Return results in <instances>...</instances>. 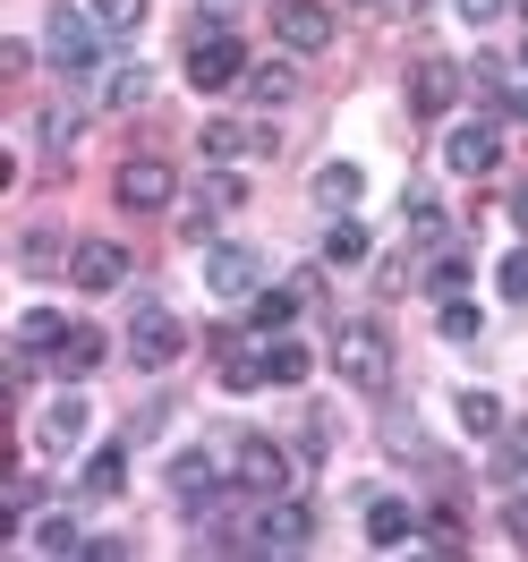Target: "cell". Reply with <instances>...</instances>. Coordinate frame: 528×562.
Masks as SVG:
<instances>
[{"label":"cell","instance_id":"26","mask_svg":"<svg viewBox=\"0 0 528 562\" xmlns=\"http://www.w3.org/2000/svg\"><path fill=\"white\" fill-rule=\"evenodd\" d=\"M103 103H111V111H145V103H154V69H145V60H137V69H120V77L103 86Z\"/></svg>","mask_w":528,"mask_h":562},{"label":"cell","instance_id":"31","mask_svg":"<svg viewBox=\"0 0 528 562\" xmlns=\"http://www.w3.org/2000/svg\"><path fill=\"white\" fill-rule=\"evenodd\" d=\"M460 426H469V435H494V426H503V401H494V392H460Z\"/></svg>","mask_w":528,"mask_h":562},{"label":"cell","instance_id":"20","mask_svg":"<svg viewBox=\"0 0 528 562\" xmlns=\"http://www.w3.org/2000/svg\"><path fill=\"white\" fill-rule=\"evenodd\" d=\"M358 196H367L358 162H324V171H316V205H324V213H350Z\"/></svg>","mask_w":528,"mask_h":562},{"label":"cell","instance_id":"21","mask_svg":"<svg viewBox=\"0 0 528 562\" xmlns=\"http://www.w3.org/2000/svg\"><path fill=\"white\" fill-rule=\"evenodd\" d=\"M60 341H69V324L52 316V307H26V316H18V350L26 358H52Z\"/></svg>","mask_w":528,"mask_h":562},{"label":"cell","instance_id":"39","mask_svg":"<svg viewBox=\"0 0 528 562\" xmlns=\"http://www.w3.org/2000/svg\"><path fill=\"white\" fill-rule=\"evenodd\" d=\"M162 418H171V401H145L137 426H128V443H145V435H162Z\"/></svg>","mask_w":528,"mask_h":562},{"label":"cell","instance_id":"5","mask_svg":"<svg viewBox=\"0 0 528 562\" xmlns=\"http://www.w3.org/2000/svg\"><path fill=\"white\" fill-rule=\"evenodd\" d=\"M307 537H316V520H307V503H290V494H273V503L256 512V528H247V554H307Z\"/></svg>","mask_w":528,"mask_h":562},{"label":"cell","instance_id":"16","mask_svg":"<svg viewBox=\"0 0 528 562\" xmlns=\"http://www.w3.org/2000/svg\"><path fill=\"white\" fill-rule=\"evenodd\" d=\"M409 537H418V512L392 503V494H375V503H367V546H375V554H401Z\"/></svg>","mask_w":528,"mask_h":562},{"label":"cell","instance_id":"43","mask_svg":"<svg viewBox=\"0 0 528 562\" xmlns=\"http://www.w3.org/2000/svg\"><path fill=\"white\" fill-rule=\"evenodd\" d=\"M367 9H401V0H367Z\"/></svg>","mask_w":528,"mask_h":562},{"label":"cell","instance_id":"15","mask_svg":"<svg viewBox=\"0 0 528 562\" xmlns=\"http://www.w3.org/2000/svg\"><path fill=\"white\" fill-rule=\"evenodd\" d=\"M409 103H418V120H443V111L460 103V69H452V60H418V77H409Z\"/></svg>","mask_w":528,"mask_h":562},{"label":"cell","instance_id":"19","mask_svg":"<svg viewBox=\"0 0 528 562\" xmlns=\"http://www.w3.org/2000/svg\"><path fill=\"white\" fill-rule=\"evenodd\" d=\"M213 486H222V469H213V452H179L171 460V494L196 512V503H213Z\"/></svg>","mask_w":528,"mask_h":562},{"label":"cell","instance_id":"17","mask_svg":"<svg viewBox=\"0 0 528 562\" xmlns=\"http://www.w3.org/2000/svg\"><path fill=\"white\" fill-rule=\"evenodd\" d=\"M213 358H222V384L231 392L273 384V375H265V350H247V333H213Z\"/></svg>","mask_w":528,"mask_h":562},{"label":"cell","instance_id":"32","mask_svg":"<svg viewBox=\"0 0 528 562\" xmlns=\"http://www.w3.org/2000/svg\"><path fill=\"white\" fill-rule=\"evenodd\" d=\"M35 546H43V554H86V528L60 512V520H43V528H35Z\"/></svg>","mask_w":528,"mask_h":562},{"label":"cell","instance_id":"18","mask_svg":"<svg viewBox=\"0 0 528 562\" xmlns=\"http://www.w3.org/2000/svg\"><path fill=\"white\" fill-rule=\"evenodd\" d=\"M43 452H77V443H86V401H77V392H60V401H52V409H43Z\"/></svg>","mask_w":528,"mask_h":562},{"label":"cell","instance_id":"42","mask_svg":"<svg viewBox=\"0 0 528 562\" xmlns=\"http://www.w3.org/2000/svg\"><path fill=\"white\" fill-rule=\"evenodd\" d=\"M512 222H520V231H528V188H520V196H512Z\"/></svg>","mask_w":528,"mask_h":562},{"label":"cell","instance_id":"7","mask_svg":"<svg viewBox=\"0 0 528 562\" xmlns=\"http://www.w3.org/2000/svg\"><path fill=\"white\" fill-rule=\"evenodd\" d=\"M179 179L162 154H137V162H120V213H171Z\"/></svg>","mask_w":528,"mask_h":562},{"label":"cell","instance_id":"38","mask_svg":"<svg viewBox=\"0 0 528 562\" xmlns=\"http://www.w3.org/2000/svg\"><path fill=\"white\" fill-rule=\"evenodd\" d=\"M452 9H460V26H503L512 0H452Z\"/></svg>","mask_w":528,"mask_h":562},{"label":"cell","instance_id":"36","mask_svg":"<svg viewBox=\"0 0 528 562\" xmlns=\"http://www.w3.org/2000/svg\"><path fill=\"white\" fill-rule=\"evenodd\" d=\"M409 239H418V247H435V239H443V213L426 205V196H409Z\"/></svg>","mask_w":528,"mask_h":562},{"label":"cell","instance_id":"3","mask_svg":"<svg viewBox=\"0 0 528 562\" xmlns=\"http://www.w3.org/2000/svg\"><path fill=\"white\" fill-rule=\"evenodd\" d=\"M247 205V188H239V171H205L196 188H188V205H179V231L205 247L213 231H222V213H239Z\"/></svg>","mask_w":528,"mask_h":562},{"label":"cell","instance_id":"44","mask_svg":"<svg viewBox=\"0 0 528 562\" xmlns=\"http://www.w3.org/2000/svg\"><path fill=\"white\" fill-rule=\"evenodd\" d=\"M520 60H528V52H520Z\"/></svg>","mask_w":528,"mask_h":562},{"label":"cell","instance_id":"10","mask_svg":"<svg viewBox=\"0 0 528 562\" xmlns=\"http://www.w3.org/2000/svg\"><path fill=\"white\" fill-rule=\"evenodd\" d=\"M443 162H452L460 179H486L494 162H503V128H494V120H469V128H452V137H443Z\"/></svg>","mask_w":528,"mask_h":562},{"label":"cell","instance_id":"40","mask_svg":"<svg viewBox=\"0 0 528 562\" xmlns=\"http://www.w3.org/2000/svg\"><path fill=\"white\" fill-rule=\"evenodd\" d=\"M503 111H512V120H528V60H520V77H512V94H503Z\"/></svg>","mask_w":528,"mask_h":562},{"label":"cell","instance_id":"25","mask_svg":"<svg viewBox=\"0 0 528 562\" xmlns=\"http://www.w3.org/2000/svg\"><path fill=\"white\" fill-rule=\"evenodd\" d=\"M120 486H128V443H103L86 460V494H120Z\"/></svg>","mask_w":528,"mask_h":562},{"label":"cell","instance_id":"1","mask_svg":"<svg viewBox=\"0 0 528 562\" xmlns=\"http://www.w3.org/2000/svg\"><path fill=\"white\" fill-rule=\"evenodd\" d=\"M43 60L86 86V77L103 69V26H94V9H52V26H43Z\"/></svg>","mask_w":528,"mask_h":562},{"label":"cell","instance_id":"28","mask_svg":"<svg viewBox=\"0 0 528 562\" xmlns=\"http://www.w3.org/2000/svg\"><path fill=\"white\" fill-rule=\"evenodd\" d=\"M418 546H426V554H460V546H469V528H460L452 512H426V520H418Z\"/></svg>","mask_w":528,"mask_h":562},{"label":"cell","instance_id":"37","mask_svg":"<svg viewBox=\"0 0 528 562\" xmlns=\"http://www.w3.org/2000/svg\"><path fill=\"white\" fill-rule=\"evenodd\" d=\"M494 281H503V299H528V247H512V256H503V273H494Z\"/></svg>","mask_w":528,"mask_h":562},{"label":"cell","instance_id":"23","mask_svg":"<svg viewBox=\"0 0 528 562\" xmlns=\"http://www.w3.org/2000/svg\"><path fill=\"white\" fill-rule=\"evenodd\" d=\"M367 222H350V213H333V231H324V265H367Z\"/></svg>","mask_w":528,"mask_h":562},{"label":"cell","instance_id":"27","mask_svg":"<svg viewBox=\"0 0 528 562\" xmlns=\"http://www.w3.org/2000/svg\"><path fill=\"white\" fill-rule=\"evenodd\" d=\"M426 290H435V299H460V290H469V256H460V247H443V256L426 265Z\"/></svg>","mask_w":528,"mask_h":562},{"label":"cell","instance_id":"9","mask_svg":"<svg viewBox=\"0 0 528 562\" xmlns=\"http://www.w3.org/2000/svg\"><path fill=\"white\" fill-rule=\"evenodd\" d=\"M179 350H188V333H179L171 307H137V324H128V358H137V367H171Z\"/></svg>","mask_w":528,"mask_h":562},{"label":"cell","instance_id":"34","mask_svg":"<svg viewBox=\"0 0 528 562\" xmlns=\"http://www.w3.org/2000/svg\"><path fill=\"white\" fill-rule=\"evenodd\" d=\"M486 324H478V307L469 299H443V341H478Z\"/></svg>","mask_w":528,"mask_h":562},{"label":"cell","instance_id":"6","mask_svg":"<svg viewBox=\"0 0 528 562\" xmlns=\"http://www.w3.org/2000/svg\"><path fill=\"white\" fill-rule=\"evenodd\" d=\"M205 290L213 299H256L265 290V256L239 239H205Z\"/></svg>","mask_w":528,"mask_h":562},{"label":"cell","instance_id":"8","mask_svg":"<svg viewBox=\"0 0 528 562\" xmlns=\"http://www.w3.org/2000/svg\"><path fill=\"white\" fill-rule=\"evenodd\" d=\"M231 477H239L247 494H282L290 486V452L273 435H239V443H231Z\"/></svg>","mask_w":528,"mask_h":562},{"label":"cell","instance_id":"2","mask_svg":"<svg viewBox=\"0 0 528 562\" xmlns=\"http://www.w3.org/2000/svg\"><path fill=\"white\" fill-rule=\"evenodd\" d=\"M333 375L350 392H384L392 384V333L384 324H341V341H333Z\"/></svg>","mask_w":528,"mask_h":562},{"label":"cell","instance_id":"12","mask_svg":"<svg viewBox=\"0 0 528 562\" xmlns=\"http://www.w3.org/2000/svg\"><path fill=\"white\" fill-rule=\"evenodd\" d=\"M196 137H205L213 162H256V154H273V128H256V120H205Z\"/></svg>","mask_w":528,"mask_h":562},{"label":"cell","instance_id":"14","mask_svg":"<svg viewBox=\"0 0 528 562\" xmlns=\"http://www.w3.org/2000/svg\"><path fill=\"white\" fill-rule=\"evenodd\" d=\"M299 307H307V281H265L256 307H247V333H290Z\"/></svg>","mask_w":528,"mask_h":562},{"label":"cell","instance_id":"29","mask_svg":"<svg viewBox=\"0 0 528 562\" xmlns=\"http://www.w3.org/2000/svg\"><path fill=\"white\" fill-rule=\"evenodd\" d=\"M86 9H94L103 35H137V26H145V0H86Z\"/></svg>","mask_w":528,"mask_h":562},{"label":"cell","instance_id":"33","mask_svg":"<svg viewBox=\"0 0 528 562\" xmlns=\"http://www.w3.org/2000/svg\"><path fill=\"white\" fill-rule=\"evenodd\" d=\"M35 128H43V154H69L77 145V111H43Z\"/></svg>","mask_w":528,"mask_h":562},{"label":"cell","instance_id":"35","mask_svg":"<svg viewBox=\"0 0 528 562\" xmlns=\"http://www.w3.org/2000/svg\"><path fill=\"white\" fill-rule=\"evenodd\" d=\"M18 256H26V273H52V256H60V239H52V231H26V239H18Z\"/></svg>","mask_w":528,"mask_h":562},{"label":"cell","instance_id":"13","mask_svg":"<svg viewBox=\"0 0 528 562\" xmlns=\"http://www.w3.org/2000/svg\"><path fill=\"white\" fill-rule=\"evenodd\" d=\"M69 273H77V290H120V281H128V247L86 239V247H69Z\"/></svg>","mask_w":528,"mask_h":562},{"label":"cell","instance_id":"30","mask_svg":"<svg viewBox=\"0 0 528 562\" xmlns=\"http://www.w3.org/2000/svg\"><path fill=\"white\" fill-rule=\"evenodd\" d=\"M247 94H256V103H290V94H299V69H282V60H273V69H247Z\"/></svg>","mask_w":528,"mask_h":562},{"label":"cell","instance_id":"24","mask_svg":"<svg viewBox=\"0 0 528 562\" xmlns=\"http://www.w3.org/2000/svg\"><path fill=\"white\" fill-rule=\"evenodd\" d=\"M52 367H60V375H94V367H103V333H86V324H69V341L52 350Z\"/></svg>","mask_w":528,"mask_h":562},{"label":"cell","instance_id":"4","mask_svg":"<svg viewBox=\"0 0 528 562\" xmlns=\"http://www.w3.org/2000/svg\"><path fill=\"white\" fill-rule=\"evenodd\" d=\"M188 86H196V94L247 86V52H239V35H213V26H196V43H188Z\"/></svg>","mask_w":528,"mask_h":562},{"label":"cell","instance_id":"41","mask_svg":"<svg viewBox=\"0 0 528 562\" xmlns=\"http://www.w3.org/2000/svg\"><path fill=\"white\" fill-rule=\"evenodd\" d=\"M503 528H512V537H520V546H528V494H520V503H512V512H503Z\"/></svg>","mask_w":528,"mask_h":562},{"label":"cell","instance_id":"11","mask_svg":"<svg viewBox=\"0 0 528 562\" xmlns=\"http://www.w3.org/2000/svg\"><path fill=\"white\" fill-rule=\"evenodd\" d=\"M273 35H282V52H324L333 43V9L324 0H282L273 9Z\"/></svg>","mask_w":528,"mask_h":562},{"label":"cell","instance_id":"22","mask_svg":"<svg viewBox=\"0 0 528 562\" xmlns=\"http://www.w3.org/2000/svg\"><path fill=\"white\" fill-rule=\"evenodd\" d=\"M307 367H316V358H307V341L265 333V375H273V384H307Z\"/></svg>","mask_w":528,"mask_h":562}]
</instances>
